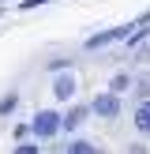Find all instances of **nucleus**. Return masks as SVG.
<instances>
[{
  "instance_id": "f257e3e1",
  "label": "nucleus",
  "mask_w": 150,
  "mask_h": 154,
  "mask_svg": "<svg viewBox=\"0 0 150 154\" xmlns=\"http://www.w3.org/2000/svg\"><path fill=\"white\" fill-rule=\"evenodd\" d=\"M60 117H64V113H56V109H38L34 113V120H30V132L38 135V139H52V135H60L64 132V128H60Z\"/></svg>"
},
{
  "instance_id": "f03ea898",
  "label": "nucleus",
  "mask_w": 150,
  "mask_h": 154,
  "mask_svg": "<svg viewBox=\"0 0 150 154\" xmlns=\"http://www.w3.org/2000/svg\"><path fill=\"white\" fill-rule=\"evenodd\" d=\"M120 109H124V102H120L116 90H101V94L90 98V113H94V117H101V120H116Z\"/></svg>"
},
{
  "instance_id": "7ed1b4c3",
  "label": "nucleus",
  "mask_w": 150,
  "mask_h": 154,
  "mask_svg": "<svg viewBox=\"0 0 150 154\" xmlns=\"http://www.w3.org/2000/svg\"><path fill=\"white\" fill-rule=\"evenodd\" d=\"M75 94H79V75L75 72H56V79H52V98L56 102H75Z\"/></svg>"
},
{
  "instance_id": "20e7f679",
  "label": "nucleus",
  "mask_w": 150,
  "mask_h": 154,
  "mask_svg": "<svg viewBox=\"0 0 150 154\" xmlns=\"http://www.w3.org/2000/svg\"><path fill=\"white\" fill-rule=\"evenodd\" d=\"M131 30H135V23H120V26H109V30H101V34L86 38V42H82V49H86V53H94V49H101V45L120 42V38H124V34H131Z\"/></svg>"
},
{
  "instance_id": "39448f33",
  "label": "nucleus",
  "mask_w": 150,
  "mask_h": 154,
  "mask_svg": "<svg viewBox=\"0 0 150 154\" xmlns=\"http://www.w3.org/2000/svg\"><path fill=\"white\" fill-rule=\"evenodd\" d=\"M86 117H90V105H71V109L60 117V128H64V132H75V128H82Z\"/></svg>"
},
{
  "instance_id": "423d86ee",
  "label": "nucleus",
  "mask_w": 150,
  "mask_h": 154,
  "mask_svg": "<svg viewBox=\"0 0 150 154\" xmlns=\"http://www.w3.org/2000/svg\"><path fill=\"white\" fill-rule=\"evenodd\" d=\"M135 132L150 135V98H142V102L135 105Z\"/></svg>"
},
{
  "instance_id": "0eeeda50",
  "label": "nucleus",
  "mask_w": 150,
  "mask_h": 154,
  "mask_svg": "<svg viewBox=\"0 0 150 154\" xmlns=\"http://www.w3.org/2000/svg\"><path fill=\"white\" fill-rule=\"evenodd\" d=\"M15 109H19V94L11 90V94L0 98V117H8V113H15Z\"/></svg>"
},
{
  "instance_id": "6e6552de",
  "label": "nucleus",
  "mask_w": 150,
  "mask_h": 154,
  "mask_svg": "<svg viewBox=\"0 0 150 154\" xmlns=\"http://www.w3.org/2000/svg\"><path fill=\"white\" fill-rule=\"evenodd\" d=\"M64 150H68V154H75V150H79V154H90V150H94V143H86V139H68Z\"/></svg>"
},
{
  "instance_id": "1a4fd4ad",
  "label": "nucleus",
  "mask_w": 150,
  "mask_h": 154,
  "mask_svg": "<svg viewBox=\"0 0 150 154\" xmlns=\"http://www.w3.org/2000/svg\"><path fill=\"white\" fill-rule=\"evenodd\" d=\"M128 87H131V75H128V72H120V75H112V87H109V90H116V94H124Z\"/></svg>"
},
{
  "instance_id": "9d476101",
  "label": "nucleus",
  "mask_w": 150,
  "mask_h": 154,
  "mask_svg": "<svg viewBox=\"0 0 150 154\" xmlns=\"http://www.w3.org/2000/svg\"><path fill=\"white\" fill-rule=\"evenodd\" d=\"M45 4H56V0H22L19 11H34V8H45Z\"/></svg>"
},
{
  "instance_id": "9b49d317",
  "label": "nucleus",
  "mask_w": 150,
  "mask_h": 154,
  "mask_svg": "<svg viewBox=\"0 0 150 154\" xmlns=\"http://www.w3.org/2000/svg\"><path fill=\"white\" fill-rule=\"evenodd\" d=\"M15 150H22V154H34V150H41V143H19Z\"/></svg>"
}]
</instances>
